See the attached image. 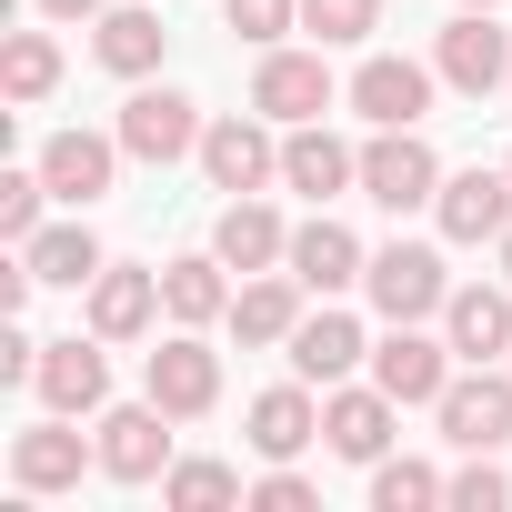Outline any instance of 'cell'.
Listing matches in <instances>:
<instances>
[{"instance_id": "cell-1", "label": "cell", "mask_w": 512, "mask_h": 512, "mask_svg": "<svg viewBox=\"0 0 512 512\" xmlns=\"http://www.w3.org/2000/svg\"><path fill=\"white\" fill-rule=\"evenodd\" d=\"M111 131H121V151H131V161L171 171V161H191V151H201V131H211V121H201V101H191V91L141 81V91L121 101V121H111Z\"/></svg>"}, {"instance_id": "cell-2", "label": "cell", "mask_w": 512, "mask_h": 512, "mask_svg": "<svg viewBox=\"0 0 512 512\" xmlns=\"http://www.w3.org/2000/svg\"><path fill=\"white\" fill-rule=\"evenodd\" d=\"M432 91H442V71H432V61H402V51H362V71L342 81V101H352L372 131H422Z\"/></svg>"}, {"instance_id": "cell-3", "label": "cell", "mask_w": 512, "mask_h": 512, "mask_svg": "<svg viewBox=\"0 0 512 512\" xmlns=\"http://www.w3.org/2000/svg\"><path fill=\"white\" fill-rule=\"evenodd\" d=\"M432 422H442V442H452V452H502V442H512V372L462 362V372L442 382Z\"/></svg>"}, {"instance_id": "cell-4", "label": "cell", "mask_w": 512, "mask_h": 512, "mask_svg": "<svg viewBox=\"0 0 512 512\" xmlns=\"http://www.w3.org/2000/svg\"><path fill=\"white\" fill-rule=\"evenodd\" d=\"M362 292H372L382 322H432V312L452 302V272H442V251H432V241H382V251H372V272H362Z\"/></svg>"}, {"instance_id": "cell-5", "label": "cell", "mask_w": 512, "mask_h": 512, "mask_svg": "<svg viewBox=\"0 0 512 512\" xmlns=\"http://www.w3.org/2000/svg\"><path fill=\"white\" fill-rule=\"evenodd\" d=\"M342 101V81H332V61L322 51H262V71H251V111L262 121H282V131H302V121H322Z\"/></svg>"}, {"instance_id": "cell-6", "label": "cell", "mask_w": 512, "mask_h": 512, "mask_svg": "<svg viewBox=\"0 0 512 512\" xmlns=\"http://www.w3.org/2000/svg\"><path fill=\"white\" fill-rule=\"evenodd\" d=\"M432 71H442V91H462V101L512 91V41H502V21H492V11H452L442 41H432Z\"/></svg>"}, {"instance_id": "cell-7", "label": "cell", "mask_w": 512, "mask_h": 512, "mask_svg": "<svg viewBox=\"0 0 512 512\" xmlns=\"http://www.w3.org/2000/svg\"><path fill=\"white\" fill-rule=\"evenodd\" d=\"M31 392L51 402V412H71V422H101L111 412V342L91 332H71V342H41V372H31Z\"/></svg>"}, {"instance_id": "cell-8", "label": "cell", "mask_w": 512, "mask_h": 512, "mask_svg": "<svg viewBox=\"0 0 512 512\" xmlns=\"http://www.w3.org/2000/svg\"><path fill=\"white\" fill-rule=\"evenodd\" d=\"M452 362H462V352H452L442 332H422V322H392V332L372 342V382H382V392H392L402 412H412V402H442Z\"/></svg>"}, {"instance_id": "cell-9", "label": "cell", "mask_w": 512, "mask_h": 512, "mask_svg": "<svg viewBox=\"0 0 512 512\" xmlns=\"http://www.w3.org/2000/svg\"><path fill=\"white\" fill-rule=\"evenodd\" d=\"M392 432H402V402H392L382 382H332V392H322V442H332L342 462L372 472V462L392 452Z\"/></svg>"}, {"instance_id": "cell-10", "label": "cell", "mask_w": 512, "mask_h": 512, "mask_svg": "<svg viewBox=\"0 0 512 512\" xmlns=\"http://www.w3.org/2000/svg\"><path fill=\"white\" fill-rule=\"evenodd\" d=\"M91 442H101V472L131 482V492L171 472V412H161V402H121V412H101Z\"/></svg>"}, {"instance_id": "cell-11", "label": "cell", "mask_w": 512, "mask_h": 512, "mask_svg": "<svg viewBox=\"0 0 512 512\" xmlns=\"http://www.w3.org/2000/svg\"><path fill=\"white\" fill-rule=\"evenodd\" d=\"M101 462V442H81L71 432V412H51V422H31V432H11V482H21V502H41V492H81V472Z\"/></svg>"}, {"instance_id": "cell-12", "label": "cell", "mask_w": 512, "mask_h": 512, "mask_svg": "<svg viewBox=\"0 0 512 512\" xmlns=\"http://www.w3.org/2000/svg\"><path fill=\"white\" fill-rule=\"evenodd\" d=\"M191 161H201V181H211V191H262V181H282V141L262 131V111H231V121H211Z\"/></svg>"}, {"instance_id": "cell-13", "label": "cell", "mask_w": 512, "mask_h": 512, "mask_svg": "<svg viewBox=\"0 0 512 512\" xmlns=\"http://www.w3.org/2000/svg\"><path fill=\"white\" fill-rule=\"evenodd\" d=\"M121 131H51L41 141V181H51V201H71V211H91L111 181H121Z\"/></svg>"}, {"instance_id": "cell-14", "label": "cell", "mask_w": 512, "mask_h": 512, "mask_svg": "<svg viewBox=\"0 0 512 512\" xmlns=\"http://www.w3.org/2000/svg\"><path fill=\"white\" fill-rule=\"evenodd\" d=\"M362 191H372L382 211H422V201L442 191L432 141H422V131H372V141H362Z\"/></svg>"}, {"instance_id": "cell-15", "label": "cell", "mask_w": 512, "mask_h": 512, "mask_svg": "<svg viewBox=\"0 0 512 512\" xmlns=\"http://www.w3.org/2000/svg\"><path fill=\"white\" fill-rule=\"evenodd\" d=\"M141 382H151V402H161L171 422H201V412L221 402V352H211L201 332H181V322H171V342L151 352V372H141Z\"/></svg>"}, {"instance_id": "cell-16", "label": "cell", "mask_w": 512, "mask_h": 512, "mask_svg": "<svg viewBox=\"0 0 512 512\" xmlns=\"http://www.w3.org/2000/svg\"><path fill=\"white\" fill-rule=\"evenodd\" d=\"M432 221H442V241H502L512 231V171H442V191H432Z\"/></svg>"}, {"instance_id": "cell-17", "label": "cell", "mask_w": 512, "mask_h": 512, "mask_svg": "<svg viewBox=\"0 0 512 512\" xmlns=\"http://www.w3.org/2000/svg\"><path fill=\"white\" fill-rule=\"evenodd\" d=\"M282 272H292L302 292H322V302H332V292H352V282L372 272V251H362V231H352V221L312 211V221L292 231V262H282Z\"/></svg>"}, {"instance_id": "cell-18", "label": "cell", "mask_w": 512, "mask_h": 512, "mask_svg": "<svg viewBox=\"0 0 512 512\" xmlns=\"http://www.w3.org/2000/svg\"><path fill=\"white\" fill-rule=\"evenodd\" d=\"M211 251H221L231 272H282V262H292V221H282L262 191H231L221 221H211Z\"/></svg>"}, {"instance_id": "cell-19", "label": "cell", "mask_w": 512, "mask_h": 512, "mask_svg": "<svg viewBox=\"0 0 512 512\" xmlns=\"http://www.w3.org/2000/svg\"><path fill=\"white\" fill-rule=\"evenodd\" d=\"M442 342H452L462 362H512V282H452Z\"/></svg>"}, {"instance_id": "cell-20", "label": "cell", "mask_w": 512, "mask_h": 512, "mask_svg": "<svg viewBox=\"0 0 512 512\" xmlns=\"http://www.w3.org/2000/svg\"><path fill=\"white\" fill-rule=\"evenodd\" d=\"M282 191H302V201H342V191H362V151H352L342 131L302 121V131L282 141Z\"/></svg>"}, {"instance_id": "cell-21", "label": "cell", "mask_w": 512, "mask_h": 512, "mask_svg": "<svg viewBox=\"0 0 512 512\" xmlns=\"http://www.w3.org/2000/svg\"><path fill=\"white\" fill-rule=\"evenodd\" d=\"M282 352H292V372H302V382H322V392H332V382H352V372L372 362V332H362L352 312H332V302H322V312H302V332H292Z\"/></svg>"}, {"instance_id": "cell-22", "label": "cell", "mask_w": 512, "mask_h": 512, "mask_svg": "<svg viewBox=\"0 0 512 512\" xmlns=\"http://www.w3.org/2000/svg\"><path fill=\"white\" fill-rule=\"evenodd\" d=\"M312 442H322V402H312L302 372L272 382V392H251V452H262V462H292V452H312Z\"/></svg>"}, {"instance_id": "cell-23", "label": "cell", "mask_w": 512, "mask_h": 512, "mask_svg": "<svg viewBox=\"0 0 512 512\" xmlns=\"http://www.w3.org/2000/svg\"><path fill=\"white\" fill-rule=\"evenodd\" d=\"M161 312L181 332L231 322V262H221V251H181V262H161Z\"/></svg>"}, {"instance_id": "cell-24", "label": "cell", "mask_w": 512, "mask_h": 512, "mask_svg": "<svg viewBox=\"0 0 512 512\" xmlns=\"http://www.w3.org/2000/svg\"><path fill=\"white\" fill-rule=\"evenodd\" d=\"M151 322H161V272L101 262V282H91V332H101V342H141Z\"/></svg>"}, {"instance_id": "cell-25", "label": "cell", "mask_w": 512, "mask_h": 512, "mask_svg": "<svg viewBox=\"0 0 512 512\" xmlns=\"http://www.w3.org/2000/svg\"><path fill=\"white\" fill-rule=\"evenodd\" d=\"M231 332H241V352L292 342V332H302V282H292V272H241V292H231Z\"/></svg>"}, {"instance_id": "cell-26", "label": "cell", "mask_w": 512, "mask_h": 512, "mask_svg": "<svg viewBox=\"0 0 512 512\" xmlns=\"http://www.w3.org/2000/svg\"><path fill=\"white\" fill-rule=\"evenodd\" d=\"M161 51H171V31H161V11H141V0H131V11H101V21H91V61H101L111 81H151V71H161Z\"/></svg>"}, {"instance_id": "cell-27", "label": "cell", "mask_w": 512, "mask_h": 512, "mask_svg": "<svg viewBox=\"0 0 512 512\" xmlns=\"http://www.w3.org/2000/svg\"><path fill=\"white\" fill-rule=\"evenodd\" d=\"M21 272H31L41 292H91V282H101V241H91V221L31 231V241H21Z\"/></svg>"}, {"instance_id": "cell-28", "label": "cell", "mask_w": 512, "mask_h": 512, "mask_svg": "<svg viewBox=\"0 0 512 512\" xmlns=\"http://www.w3.org/2000/svg\"><path fill=\"white\" fill-rule=\"evenodd\" d=\"M161 502H171V512H231V502H251V482H241L231 462L191 452V462H171V472H161Z\"/></svg>"}, {"instance_id": "cell-29", "label": "cell", "mask_w": 512, "mask_h": 512, "mask_svg": "<svg viewBox=\"0 0 512 512\" xmlns=\"http://www.w3.org/2000/svg\"><path fill=\"white\" fill-rule=\"evenodd\" d=\"M0 91H11L21 111L51 101V91H61V41H51V31H11V41H0Z\"/></svg>"}, {"instance_id": "cell-30", "label": "cell", "mask_w": 512, "mask_h": 512, "mask_svg": "<svg viewBox=\"0 0 512 512\" xmlns=\"http://www.w3.org/2000/svg\"><path fill=\"white\" fill-rule=\"evenodd\" d=\"M432 502H452V472H432V462H412V452H402V462H392V452L372 462V512H432Z\"/></svg>"}, {"instance_id": "cell-31", "label": "cell", "mask_w": 512, "mask_h": 512, "mask_svg": "<svg viewBox=\"0 0 512 512\" xmlns=\"http://www.w3.org/2000/svg\"><path fill=\"white\" fill-rule=\"evenodd\" d=\"M302 31H312L322 51H352V41L382 31V0H302Z\"/></svg>"}, {"instance_id": "cell-32", "label": "cell", "mask_w": 512, "mask_h": 512, "mask_svg": "<svg viewBox=\"0 0 512 512\" xmlns=\"http://www.w3.org/2000/svg\"><path fill=\"white\" fill-rule=\"evenodd\" d=\"M41 201H51L41 161H31V171H0V231H11V241H31V231H41Z\"/></svg>"}, {"instance_id": "cell-33", "label": "cell", "mask_w": 512, "mask_h": 512, "mask_svg": "<svg viewBox=\"0 0 512 512\" xmlns=\"http://www.w3.org/2000/svg\"><path fill=\"white\" fill-rule=\"evenodd\" d=\"M221 21H231L241 41H262V51H272L282 31H302V0H221Z\"/></svg>"}, {"instance_id": "cell-34", "label": "cell", "mask_w": 512, "mask_h": 512, "mask_svg": "<svg viewBox=\"0 0 512 512\" xmlns=\"http://www.w3.org/2000/svg\"><path fill=\"white\" fill-rule=\"evenodd\" d=\"M502 502H512L502 462H492V452H462V472H452V512H502Z\"/></svg>"}, {"instance_id": "cell-35", "label": "cell", "mask_w": 512, "mask_h": 512, "mask_svg": "<svg viewBox=\"0 0 512 512\" xmlns=\"http://www.w3.org/2000/svg\"><path fill=\"white\" fill-rule=\"evenodd\" d=\"M251 502H262V512H312V502H322V482H312V472H292V462H272L262 482H251Z\"/></svg>"}, {"instance_id": "cell-36", "label": "cell", "mask_w": 512, "mask_h": 512, "mask_svg": "<svg viewBox=\"0 0 512 512\" xmlns=\"http://www.w3.org/2000/svg\"><path fill=\"white\" fill-rule=\"evenodd\" d=\"M31 372H41V342L11 322V332H0V382H31Z\"/></svg>"}, {"instance_id": "cell-37", "label": "cell", "mask_w": 512, "mask_h": 512, "mask_svg": "<svg viewBox=\"0 0 512 512\" xmlns=\"http://www.w3.org/2000/svg\"><path fill=\"white\" fill-rule=\"evenodd\" d=\"M41 21H101V0H31Z\"/></svg>"}, {"instance_id": "cell-38", "label": "cell", "mask_w": 512, "mask_h": 512, "mask_svg": "<svg viewBox=\"0 0 512 512\" xmlns=\"http://www.w3.org/2000/svg\"><path fill=\"white\" fill-rule=\"evenodd\" d=\"M492 262H502V282H512V231H502V241H492Z\"/></svg>"}, {"instance_id": "cell-39", "label": "cell", "mask_w": 512, "mask_h": 512, "mask_svg": "<svg viewBox=\"0 0 512 512\" xmlns=\"http://www.w3.org/2000/svg\"><path fill=\"white\" fill-rule=\"evenodd\" d=\"M462 11H502V0H462Z\"/></svg>"}, {"instance_id": "cell-40", "label": "cell", "mask_w": 512, "mask_h": 512, "mask_svg": "<svg viewBox=\"0 0 512 512\" xmlns=\"http://www.w3.org/2000/svg\"><path fill=\"white\" fill-rule=\"evenodd\" d=\"M502 171H512V161H502Z\"/></svg>"}]
</instances>
